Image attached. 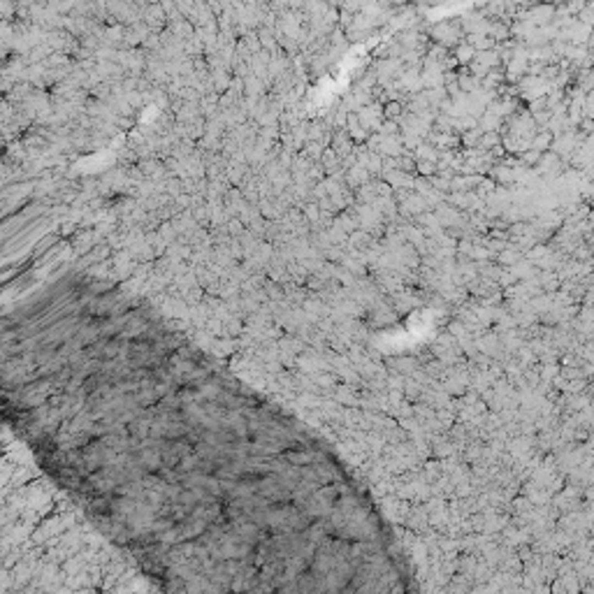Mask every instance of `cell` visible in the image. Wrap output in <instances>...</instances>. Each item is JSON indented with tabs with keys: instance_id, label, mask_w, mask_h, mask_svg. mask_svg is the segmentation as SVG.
<instances>
[{
	"instance_id": "1",
	"label": "cell",
	"mask_w": 594,
	"mask_h": 594,
	"mask_svg": "<svg viewBox=\"0 0 594 594\" xmlns=\"http://www.w3.org/2000/svg\"><path fill=\"white\" fill-rule=\"evenodd\" d=\"M88 520L160 594H425L339 453L269 397L128 469Z\"/></svg>"
}]
</instances>
